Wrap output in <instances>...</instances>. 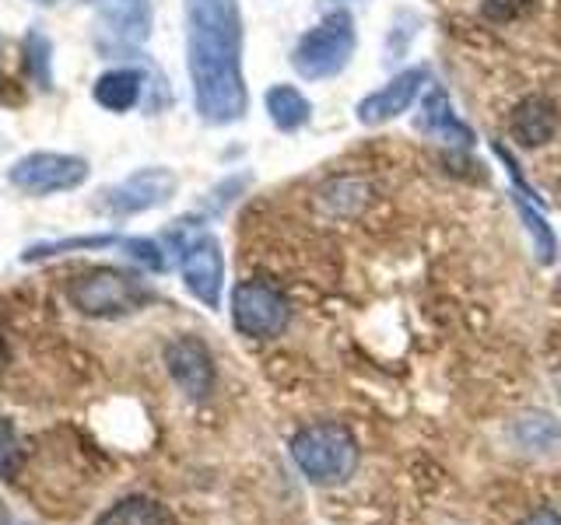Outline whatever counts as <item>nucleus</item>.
<instances>
[{"instance_id":"10","label":"nucleus","mask_w":561,"mask_h":525,"mask_svg":"<svg viewBox=\"0 0 561 525\" xmlns=\"http://www.w3.org/2000/svg\"><path fill=\"white\" fill-rule=\"evenodd\" d=\"M165 364L172 382L190 399H207V393L215 389V361H210V350L197 337H175L165 347Z\"/></svg>"},{"instance_id":"13","label":"nucleus","mask_w":561,"mask_h":525,"mask_svg":"<svg viewBox=\"0 0 561 525\" xmlns=\"http://www.w3.org/2000/svg\"><path fill=\"white\" fill-rule=\"evenodd\" d=\"M417 130H425L435 140H446V144H460V148H470L473 144L470 127L453 113L449 95L443 92V88H432V92L425 95V102H421Z\"/></svg>"},{"instance_id":"14","label":"nucleus","mask_w":561,"mask_h":525,"mask_svg":"<svg viewBox=\"0 0 561 525\" xmlns=\"http://www.w3.org/2000/svg\"><path fill=\"white\" fill-rule=\"evenodd\" d=\"M145 92H148V78L137 67H113L95 81V102L110 113H130L145 98Z\"/></svg>"},{"instance_id":"5","label":"nucleus","mask_w":561,"mask_h":525,"mask_svg":"<svg viewBox=\"0 0 561 525\" xmlns=\"http://www.w3.org/2000/svg\"><path fill=\"white\" fill-rule=\"evenodd\" d=\"M288 298L271 280H242L232 291V323L242 337L271 340L288 326Z\"/></svg>"},{"instance_id":"9","label":"nucleus","mask_w":561,"mask_h":525,"mask_svg":"<svg viewBox=\"0 0 561 525\" xmlns=\"http://www.w3.org/2000/svg\"><path fill=\"white\" fill-rule=\"evenodd\" d=\"M425 84H428V70L425 67L400 70V74L386 81L379 92L365 95L358 102V122H362V127H382V122L397 119L400 113L411 109Z\"/></svg>"},{"instance_id":"16","label":"nucleus","mask_w":561,"mask_h":525,"mask_svg":"<svg viewBox=\"0 0 561 525\" xmlns=\"http://www.w3.org/2000/svg\"><path fill=\"white\" fill-rule=\"evenodd\" d=\"M513 203H516V214L526 228V235H530L534 242V256L537 262H543V267H551V262L558 259V238L551 232V224L548 218L540 214V207H537V197H526V192L513 189Z\"/></svg>"},{"instance_id":"3","label":"nucleus","mask_w":561,"mask_h":525,"mask_svg":"<svg viewBox=\"0 0 561 525\" xmlns=\"http://www.w3.org/2000/svg\"><path fill=\"white\" fill-rule=\"evenodd\" d=\"M358 46V32H355V18L344 8L330 11L320 25H312L302 39L291 49V67L302 74L306 81H327L351 63Z\"/></svg>"},{"instance_id":"4","label":"nucleus","mask_w":561,"mask_h":525,"mask_svg":"<svg viewBox=\"0 0 561 525\" xmlns=\"http://www.w3.org/2000/svg\"><path fill=\"white\" fill-rule=\"evenodd\" d=\"M70 305L95 319H119L151 302V291L140 284L137 277L113 270V267H95L88 273H78L67 284Z\"/></svg>"},{"instance_id":"21","label":"nucleus","mask_w":561,"mask_h":525,"mask_svg":"<svg viewBox=\"0 0 561 525\" xmlns=\"http://www.w3.org/2000/svg\"><path fill=\"white\" fill-rule=\"evenodd\" d=\"M18 463H22V445H18L14 428L0 417V477L11 480L18 472Z\"/></svg>"},{"instance_id":"20","label":"nucleus","mask_w":561,"mask_h":525,"mask_svg":"<svg viewBox=\"0 0 561 525\" xmlns=\"http://www.w3.org/2000/svg\"><path fill=\"white\" fill-rule=\"evenodd\" d=\"M119 245H123V249L130 253V259L140 262L145 270L162 273V270L169 267V259H165V253H162V245L151 242V238H123Z\"/></svg>"},{"instance_id":"19","label":"nucleus","mask_w":561,"mask_h":525,"mask_svg":"<svg viewBox=\"0 0 561 525\" xmlns=\"http://www.w3.org/2000/svg\"><path fill=\"white\" fill-rule=\"evenodd\" d=\"M119 242L116 235H78V238H60V242H39L25 249V262H35V259H46V256H64V253H75V249H102V245H113Z\"/></svg>"},{"instance_id":"17","label":"nucleus","mask_w":561,"mask_h":525,"mask_svg":"<svg viewBox=\"0 0 561 525\" xmlns=\"http://www.w3.org/2000/svg\"><path fill=\"white\" fill-rule=\"evenodd\" d=\"M95 525H169V515L158 501L134 494V498L116 501Z\"/></svg>"},{"instance_id":"27","label":"nucleus","mask_w":561,"mask_h":525,"mask_svg":"<svg viewBox=\"0 0 561 525\" xmlns=\"http://www.w3.org/2000/svg\"><path fill=\"white\" fill-rule=\"evenodd\" d=\"M35 4H57V0H35Z\"/></svg>"},{"instance_id":"18","label":"nucleus","mask_w":561,"mask_h":525,"mask_svg":"<svg viewBox=\"0 0 561 525\" xmlns=\"http://www.w3.org/2000/svg\"><path fill=\"white\" fill-rule=\"evenodd\" d=\"M513 438L526 452H551L561 442V424L551 413H526L516 420Z\"/></svg>"},{"instance_id":"8","label":"nucleus","mask_w":561,"mask_h":525,"mask_svg":"<svg viewBox=\"0 0 561 525\" xmlns=\"http://www.w3.org/2000/svg\"><path fill=\"white\" fill-rule=\"evenodd\" d=\"M180 270H183V284L186 291L204 302L207 308L221 305V288H225V253L221 242L215 235L201 232L186 249L180 253Z\"/></svg>"},{"instance_id":"12","label":"nucleus","mask_w":561,"mask_h":525,"mask_svg":"<svg viewBox=\"0 0 561 525\" xmlns=\"http://www.w3.org/2000/svg\"><path fill=\"white\" fill-rule=\"evenodd\" d=\"M508 127H513V137H516L519 148H543L554 140V133L561 127V113L551 98L526 95L523 102H516Z\"/></svg>"},{"instance_id":"28","label":"nucleus","mask_w":561,"mask_h":525,"mask_svg":"<svg viewBox=\"0 0 561 525\" xmlns=\"http://www.w3.org/2000/svg\"><path fill=\"white\" fill-rule=\"evenodd\" d=\"M558 197H561V189H558ZM558 203H561V200H558Z\"/></svg>"},{"instance_id":"25","label":"nucleus","mask_w":561,"mask_h":525,"mask_svg":"<svg viewBox=\"0 0 561 525\" xmlns=\"http://www.w3.org/2000/svg\"><path fill=\"white\" fill-rule=\"evenodd\" d=\"M519 525H561V515H558V512H551V508H540V512L526 515Z\"/></svg>"},{"instance_id":"1","label":"nucleus","mask_w":561,"mask_h":525,"mask_svg":"<svg viewBox=\"0 0 561 525\" xmlns=\"http://www.w3.org/2000/svg\"><path fill=\"white\" fill-rule=\"evenodd\" d=\"M186 67L204 122L228 127L245 116L250 92L242 78L239 0H186Z\"/></svg>"},{"instance_id":"24","label":"nucleus","mask_w":561,"mask_h":525,"mask_svg":"<svg viewBox=\"0 0 561 525\" xmlns=\"http://www.w3.org/2000/svg\"><path fill=\"white\" fill-rule=\"evenodd\" d=\"M526 8V0H484V14L491 22H508Z\"/></svg>"},{"instance_id":"22","label":"nucleus","mask_w":561,"mask_h":525,"mask_svg":"<svg viewBox=\"0 0 561 525\" xmlns=\"http://www.w3.org/2000/svg\"><path fill=\"white\" fill-rule=\"evenodd\" d=\"M25 49H28V57H32L35 78H39L43 88H49V43H46V35L43 32H28Z\"/></svg>"},{"instance_id":"23","label":"nucleus","mask_w":561,"mask_h":525,"mask_svg":"<svg viewBox=\"0 0 561 525\" xmlns=\"http://www.w3.org/2000/svg\"><path fill=\"white\" fill-rule=\"evenodd\" d=\"M250 186V175H236V179H225L221 186H215L210 189V200H207V207L210 210H225L228 203H232L239 192Z\"/></svg>"},{"instance_id":"11","label":"nucleus","mask_w":561,"mask_h":525,"mask_svg":"<svg viewBox=\"0 0 561 525\" xmlns=\"http://www.w3.org/2000/svg\"><path fill=\"white\" fill-rule=\"evenodd\" d=\"M95 8L99 32L113 46H140L151 35V0H88Z\"/></svg>"},{"instance_id":"2","label":"nucleus","mask_w":561,"mask_h":525,"mask_svg":"<svg viewBox=\"0 0 561 525\" xmlns=\"http://www.w3.org/2000/svg\"><path fill=\"white\" fill-rule=\"evenodd\" d=\"M291 459L316 487H337L358 469V442L344 424H309L291 438Z\"/></svg>"},{"instance_id":"7","label":"nucleus","mask_w":561,"mask_h":525,"mask_svg":"<svg viewBox=\"0 0 561 525\" xmlns=\"http://www.w3.org/2000/svg\"><path fill=\"white\" fill-rule=\"evenodd\" d=\"M175 189H180L175 172H169L162 165H151V168H137L134 175H127V179L116 183L113 189H105L99 207L105 210V214L130 218V214L154 210V207H165L175 197Z\"/></svg>"},{"instance_id":"26","label":"nucleus","mask_w":561,"mask_h":525,"mask_svg":"<svg viewBox=\"0 0 561 525\" xmlns=\"http://www.w3.org/2000/svg\"><path fill=\"white\" fill-rule=\"evenodd\" d=\"M323 4H347V0H323Z\"/></svg>"},{"instance_id":"6","label":"nucleus","mask_w":561,"mask_h":525,"mask_svg":"<svg viewBox=\"0 0 561 525\" xmlns=\"http://www.w3.org/2000/svg\"><path fill=\"white\" fill-rule=\"evenodd\" d=\"M88 162L78 154H57V151H35L18 158L11 165L8 179L32 197H49V192L78 189L88 179Z\"/></svg>"},{"instance_id":"15","label":"nucleus","mask_w":561,"mask_h":525,"mask_svg":"<svg viewBox=\"0 0 561 525\" xmlns=\"http://www.w3.org/2000/svg\"><path fill=\"white\" fill-rule=\"evenodd\" d=\"M263 105H267V116H271L274 127L285 130V133L302 130L306 122H309V116H312L309 98L298 92V88H291V84H274L271 92L263 95Z\"/></svg>"}]
</instances>
